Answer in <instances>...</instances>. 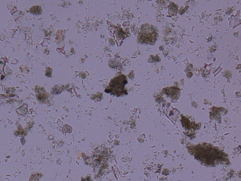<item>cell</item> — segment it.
I'll use <instances>...</instances> for the list:
<instances>
[{"mask_svg":"<svg viewBox=\"0 0 241 181\" xmlns=\"http://www.w3.org/2000/svg\"><path fill=\"white\" fill-rule=\"evenodd\" d=\"M127 81L124 75L122 74L118 76L111 81L109 86L110 89H106L105 90V92L108 93H110L111 94H114L117 96H120L122 95L123 94H127L124 93L125 91L124 86L127 84Z\"/></svg>","mask_w":241,"mask_h":181,"instance_id":"6da1fadb","label":"cell"}]
</instances>
